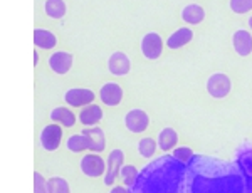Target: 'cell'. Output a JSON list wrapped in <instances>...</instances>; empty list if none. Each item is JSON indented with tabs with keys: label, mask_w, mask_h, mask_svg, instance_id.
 Wrapping results in <instances>:
<instances>
[{
	"label": "cell",
	"mask_w": 252,
	"mask_h": 193,
	"mask_svg": "<svg viewBox=\"0 0 252 193\" xmlns=\"http://www.w3.org/2000/svg\"><path fill=\"white\" fill-rule=\"evenodd\" d=\"M190 166L187 193H246L244 180L220 162L202 158Z\"/></svg>",
	"instance_id": "6da1fadb"
},
{
	"label": "cell",
	"mask_w": 252,
	"mask_h": 193,
	"mask_svg": "<svg viewBox=\"0 0 252 193\" xmlns=\"http://www.w3.org/2000/svg\"><path fill=\"white\" fill-rule=\"evenodd\" d=\"M175 158H160L138 175L129 193H187L184 168Z\"/></svg>",
	"instance_id": "7a4b0ae2"
},
{
	"label": "cell",
	"mask_w": 252,
	"mask_h": 193,
	"mask_svg": "<svg viewBox=\"0 0 252 193\" xmlns=\"http://www.w3.org/2000/svg\"><path fill=\"white\" fill-rule=\"evenodd\" d=\"M232 91V81L225 72H212L207 79V92L214 99H225Z\"/></svg>",
	"instance_id": "3957f363"
},
{
	"label": "cell",
	"mask_w": 252,
	"mask_h": 193,
	"mask_svg": "<svg viewBox=\"0 0 252 193\" xmlns=\"http://www.w3.org/2000/svg\"><path fill=\"white\" fill-rule=\"evenodd\" d=\"M163 47H165L163 39H161V35L155 30L146 32L143 37H141L140 51H141V54L145 55V59H148V61H157V59H160V55L163 54Z\"/></svg>",
	"instance_id": "277c9868"
},
{
	"label": "cell",
	"mask_w": 252,
	"mask_h": 193,
	"mask_svg": "<svg viewBox=\"0 0 252 193\" xmlns=\"http://www.w3.org/2000/svg\"><path fill=\"white\" fill-rule=\"evenodd\" d=\"M79 168L88 178H101L106 173V162L97 153H88L81 158Z\"/></svg>",
	"instance_id": "5b68a950"
},
{
	"label": "cell",
	"mask_w": 252,
	"mask_h": 193,
	"mask_svg": "<svg viewBox=\"0 0 252 193\" xmlns=\"http://www.w3.org/2000/svg\"><path fill=\"white\" fill-rule=\"evenodd\" d=\"M125 126L128 131L135 133V135H140V133H145L150 126V116L148 112L141 108H133L125 114Z\"/></svg>",
	"instance_id": "8992f818"
},
{
	"label": "cell",
	"mask_w": 252,
	"mask_h": 193,
	"mask_svg": "<svg viewBox=\"0 0 252 193\" xmlns=\"http://www.w3.org/2000/svg\"><path fill=\"white\" fill-rule=\"evenodd\" d=\"M125 165V153L120 148H115L109 153L106 160V173H104V185L113 187L116 182V178L120 176L121 166Z\"/></svg>",
	"instance_id": "52a82bcc"
},
{
	"label": "cell",
	"mask_w": 252,
	"mask_h": 193,
	"mask_svg": "<svg viewBox=\"0 0 252 193\" xmlns=\"http://www.w3.org/2000/svg\"><path fill=\"white\" fill-rule=\"evenodd\" d=\"M39 139L42 150L56 151L61 146V139H63V128H61V124L51 123L47 126H44L39 135Z\"/></svg>",
	"instance_id": "ba28073f"
},
{
	"label": "cell",
	"mask_w": 252,
	"mask_h": 193,
	"mask_svg": "<svg viewBox=\"0 0 252 193\" xmlns=\"http://www.w3.org/2000/svg\"><path fill=\"white\" fill-rule=\"evenodd\" d=\"M96 99V94L93 89L88 87H72L64 92V101L71 108H84L88 104H93Z\"/></svg>",
	"instance_id": "9c48e42d"
},
{
	"label": "cell",
	"mask_w": 252,
	"mask_h": 193,
	"mask_svg": "<svg viewBox=\"0 0 252 193\" xmlns=\"http://www.w3.org/2000/svg\"><path fill=\"white\" fill-rule=\"evenodd\" d=\"M123 96H125L123 87L115 81L104 83L99 89L101 103H103L104 106H109V108L120 106V104L123 103Z\"/></svg>",
	"instance_id": "30bf717a"
},
{
	"label": "cell",
	"mask_w": 252,
	"mask_h": 193,
	"mask_svg": "<svg viewBox=\"0 0 252 193\" xmlns=\"http://www.w3.org/2000/svg\"><path fill=\"white\" fill-rule=\"evenodd\" d=\"M108 71H109V74L116 76V78L126 76L131 71V59H129V55L121 51L113 52L108 57Z\"/></svg>",
	"instance_id": "8fae6325"
},
{
	"label": "cell",
	"mask_w": 252,
	"mask_h": 193,
	"mask_svg": "<svg viewBox=\"0 0 252 193\" xmlns=\"http://www.w3.org/2000/svg\"><path fill=\"white\" fill-rule=\"evenodd\" d=\"M49 67L52 69V72L63 76L67 74L72 69V64H74V55L67 51H56L54 54H51V57L47 59Z\"/></svg>",
	"instance_id": "7c38bea8"
},
{
	"label": "cell",
	"mask_w": 252,
	"mask_h": 193,
	"mask_svg": "<svg viewBox=\"0 0 252 193\" xmlns=\"http://www.w3.org/2000/svg\"><path fill=\"white\" fill-rule=\"evenodd\" d=\"M232 47L235 54L247 57L252 54V34L247 29H237L232 34Z\"/></svg>",
	"instance_id": "4fadbf2b"
},
{
	"label": "cell",
	"mask_w": 252,
	"mask_h": 193,
	"mask_svg": "<svg viewBox=\"0 0 252 193\" xmlns=\"http://www.w3.org/2000/svg\"><path fill=\"white\" fill-rule=\"evenodd\" d=\"M103 118H104V111H103V108L101 106H97V104H88V106H84V108H81V111H79V116H78V119L81 121V124L83 126H96V124H99L101 121H103Z\"/></svg>",
	"instance_id": "5bb4252c"
},
{
	"label": "cell",
	"mask_w": 252,
	"mask_h": 193,
	"mask_svg": "<svg viewBox=\"0 0 252 193\" xmlns=\"http://www.w3.org/2000/svg\"><path fill=\"white\" fill-rule=\"evenodd\" d=\"M192 39H193V30L190 29V27H180V29H177L168 35V39H166V47H168L170 51H178L184 46H187Z\"/></svg>",
	"instance_id": "9a60e30c"
},
{
	"label": "cell",
	"mask_w": 252,
	"mask_h": 193,
	"mask_svg": "<svg viewBox=\"0 0 252 193\" xmlns=\"http://www.w3.org/2000/svg\"><path fill=\"white\" fill-rule=\"evenodd\" d=\"M157 143H158V148H160L163 153H168V151H173L178 144V133L175 130L173 126H165L163 130L158 133L157 136Z\"/></svg>",
	"instance_id": "2e32d148"
},
{
	"label": "cell",
	"mask_w": 252,
	"mask_h": 193,
	"mask_svg": "<svg viewBox=\"0 0 252 193\" xmlns=\"http://www.w3.org/2000/svg\"><path fill=\"white\" fill-rule=\"evenodd\" d=\"M49 118H51L52 123L61 124V126H64V128H72L76 124V121H78V116L74 114V111L64 106L54 108V110L51 111V114H49Z\"/></svg>",
	"instance_id": "e0dca14e"
},
{
	"label": "cell",
	"mask_w": 252,
	"mask_h": 193,
	"mask_svg": "<svg viewBox=\"0 0 252 193\" xmlns=\"http://www.w3.org/2000/svg\"><path fill=\"white\" fill-rule=\"evenodd\" d=\"M205 19V9L200 3H187L182 9V21L189 26H198Z\"/></svg>",
	"instance_id": "ac0fdd59"
},
{
	"label": "cell",
	"mask_w": 252,
	"mask_h": 193,
	"mask_svg": "<svg viewBox=\"0 0 252 193\" xmlns=\"http://www.w3.org/2000/svg\"><path fill=\"white\" fill-rule=\"evenodd\" d=\"M34 46L37 49L51 51L58 46V37L49 29H34Z\"/></svg>",
	"instance_id": "d6986e66"
},
{
	"label": "cell",
	"mask_w": 252,
	"mask_h": 193,
	"mask_svg": "<svg viewBox=\"0 0 252 193\" xmlns=\"http://www.w3.org/2000/svg\"><path fill=\"white\" fill-rule=\"evenodd\" d=\"M83 135H86L89 139H91V144H93V153H103L106 150V135L101 128L97 126H89V128H84Z\"/></svg>",
	"instance_id": "ffe728a7"
},
{
	"label": "cell",
	"mask_w": 252,
	"mask_h": 193,
	"mask_svg": "<svg viewBox=\"0 0 252 193\" xmlns=\"http://www.w3.org/2000/svg\"><path fill=\"white\" fill-rule=\"evenodd\" d=\"M66 148L71 153H83V151H91L93 144H91V139H89L86 135L78 133V135H71L66 139Z\"/></svg>",
	"instance_id": "44dd1931"
},
{
	"label": "cell",
	"mask_w": 252,
	"mask_h": 193,
	"mask_svg": "<svg viewBox=\"0 0 252 193\" xmlns=\"http://www.w3.org/2000/svg\"><path fill=\"white\" fill-rule=\"evenodd\" d=\"M44 12H46L47 17L58 21V19H63L66 15L67 5L64 0H46L44 2Z\"/></svg>",
	"instance_id": "7402d4cb"
},
{
	"label": "cell",
	"mask_w": 252,
	"mask_h": 193,
	"mask_svg": "<svg viewBox=\"0 0 252 193\" xmlns=\"http://www.w3.org/2000/svg\"><path fill=\"white\" fill-rule=\"evenodd\" d=\"M157 148H158V143L152 136H145V138H141L140 141H138V153H140L141 158L148 160V158H152V156H155Z\"/></svg>",
	"instance_id": "603a6c76"
},
{
	"label": "cell",
	"mask_w": 252,
	"mask_h": 193,
	"mask_svg": "<svg viewBox=\"0 0 252 193\" xmlns=\"http://www.w3.org/2000/svg\"><path fill=\"white\" fill-rule=\"evenodd\" d=\"M138 175H140V171H138V168L135 166V165L125 163L123 166H121L120 178H121V182H123L125 187H131V185L136 182Z\"/></svg>",
	"instance_id": "cb8c5ba5"
},
{
	"label": "cell",
	"mask_w": 252,
	"mask_h": 193,
	"mask_svg": "<svg viewBox=\"0 0 252 193\" xmlns=\"http://www.w3.org/2000/svg\"><path fill=\"white\" fill-rule=\"evenodd\" d=\"M49 185H51V193H71V187H69L67 180L63 178V176L49 178Z\"/></svg>",
	"instance_id": "d4e9b609"
},
{
	"label": "cell",
	"mask_w": 252,
	"mask_h": 193,
	"mask_svg": "<svg viewBox=\"0 0 252 193\" xmlns=\"http://www.w3.org/2000/svg\"><path fill=\"white\" fill-rule=\"evenodd\" d=\"M173 158L184 165H189L193 160V150L189 146H178L173 150Z\"/></svg>",
	"instance_id": "484cf974"
},
{
	"label": "cell",
	"mask_w": 252,
	"mask_h": 193,
	"mask_svg": "<svg viewBox=\"0 0 252 193\" xmlns=\"http://www.w3.org/2000/svg\"><path fill=\"white\" fill-rule=\"evenodd\" d=\"M229 7L234 14L242 15V14H247V12L252 10V0H230Z\"/></svg>",
	"instance_id": "4316f807"
},
{
	"label": "cell",
	"mask_w": 252,
	"mask_h": 193,
	"mask_svg": "<svg viewBox=\"0 0 252 193\" xmlns=\"http://www.w3.org/2000/svg\"><path fill=\"white\" fill-rule=\"evenodd\" d=\"M34 193H51L49 180L42 176V173L34 171Z\"/></svg>",
	"instance_id": "83f0119b"
},
{
	"label": "cell",
	"mask_w": 252,
	"mask_h": 193,
	"mask_svg": "<svg viewBox=\"0 0 252 193\" xmlns=\"http://www.w3.org/2000/svg\"><path fill=\"white\" fill-rule=\"evenodd\" d=\"M109 193H129V192L126 190L125 187H116V185H115V187H113L111 190H109Z\"/></svg>",
	"instance_id": "f1b7e54d"
},
{
	"label": "cell",
	"mask_w": 252,
	"mask_h": 193,
	"mask_svg": "<svg viewBox=\"0 0 252 193\" xmlns=\"http://www.w3.org/2000/svg\"><path fill=\"white\" fill-rule=\"evenodd\" d=\"M39 64V54H37V51L34 52V66H37Z\"/></svg>",
	"instance_id": "f546056e"
},
{
	"label": "cell",
	"mask_w": 252,
	"mask_h": 193,
	"mask_svg": "<svg viewBox=\"0 0 252 193\" xmlns=\"http://www.w3.org/2000/svg\"><path fill=\"white\" fill-rule=\"evenodd\" d=\"M249 29L252 30V15H251V17H249Z\"/></svg>",
	"instance_id": "4dcf8cb0"
}]
</instances>
